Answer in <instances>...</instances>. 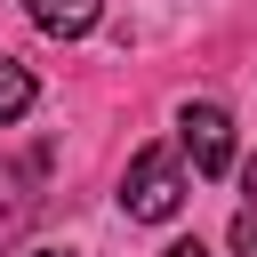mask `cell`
Returning <instances> with one entry per match:
<instances>
[{
  "instance_id": "6da1fadb",
  "label": "cell",
  "mask_w": 257,
  "mask_h": 257,
  "mask_svg": "<svg viewBox=\"0 0 257 257\" xmlns=\"http://www.w3.org/2000/svg\"><path fill=\"white\" fill-rule=\"evenodd\" d=\"M120 209H128L137 225H169V217L185 209V161H177L169 145H145V153L128 161V177H120Z\"/></svg>"
},
{
  "instance_id": "7a4b0ae2",
  "label": "cell",
  "mask_w": 257,
  "mask_h": 257,
  "mask_svg": "<svg viewBox=\"0 0 257 257\" xmlns=\"http://www.w3.org/2000/svg\"><path fill=\"white\" fill-rule=\"evenodd\" d=\"M177 145H185L193 177H225L233 169V112L225 104H185L177 112Z\"/></svg>"
},
{
  "instance_id": "3957f363",
  "label": "cell",
  "mask_w": 257,
  "mask_h": 257,
  "mask_svg": "<svg viewBox=\"0 0 257 257\" xmlns=\"http://www.w3.org/2000/svg\"><path fill=\"white\" fill-rule=\"evenodd\" d=\"M24 16H32L48 40H80V32H96L104 0H24Z\"/></svg>"
},
{
  "instance_id": "277c9868",
  "label": "cell",
  "mask_w": 257,
  "mask_h": 257,
  "mask_svg": "<svg viewBox=\"0 0 257 257\" xmlns=\"http://www.w3.org/2000/svg\"><path fill=\"white\" fill-rule=\"evenodd\" d=\"M24 112H32V72H24L16 56H0V128L24 120Z\"/></svg>"
},
{
  "instance_id": "5b68a950",
  "label": "cell",
  "mask_w": 257,
  "mask_h": 257,
  "mask_svg": "<svg viewBox=\"0 0 257 257\" xmlns=\"http://www.w3.org/2000/svg\"><path fill=\"white\" fill-rule=\"evenodd\" d=\"M233 257H257V209L233 217Z\"/></svg>"
},
{
  "instance_id": "8992f818",
  "label": "cell",
  "mask_w": 257,
  "mask_h": 257,
  "mask_svg": "<svg viewBox=\"0 0 257 257\" xmlns=\"http://www.w3.org/2000/svg\"><path fill=\"white\" fill-rule=\"evenodd\" d=\"M241 193H249V201H241V209H257V161H249V169H241Z\"/></svg>"
},
{
  "instance_id": "52a82bcc",
  "label": "cell",
  "mask_w": 257,
  "mask_h": 257,
  "mask_svg": "<svg viewBox=\"0 0 257 257\" xmlns=\"http://www.w3.org/2000/svg\"><path fill=\"white\" fill-rule=\"evenodd\" d=\"M161 257H209V249H201V241H169Z\"/></svg>"
},
{
  "instance_id": "ba28073f",
  "label": "cell",
  "mask_w": 257,
  "mask_h": 257,
  "mask_svg": "<svg viewBox=\"0 0 257 257\" xmlns=\"http://www.w3.org/2000/svg\"><path fill=\"white\" fill-rule=\"evenodd\" d=\"M32 257H72V249H32Z\"/></svg>"
}]
</instances>
